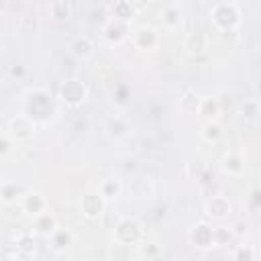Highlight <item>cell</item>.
<instances>
[{"label":"cell","instance_id":"cell-7","mask_svg":"<svg viewBox=\"0 0 261 261\" xmlns=\"http://www.w3.org/2000/svg\"><path fill=\"white\" fill-rule=\"evenodd\" d=\"M20 208H22V212L35 216V214L47 210V200L39 192H24L20 196Z\"/></svg>","mask_w":261,"mask_h":261},{"label":"cell","instance_id":"cell-17","mask_svg":"<svg viewBox=\"0 0 261 261\" xmlns=\"http://www.w3.org/2000/svg\"><path fill=\"white\" fill-rule=\"evenodd\" d=\"M106 130H108V135H110V137H114V139H122V137H126V135H128L130 124H128V120H126V118H122V116H114V118H110V120H108Z\"/></svg>","mask_w":261,"mask_h":261},{"label":"cell","instance_id":"cell-33","mask_svg":"<svg viewBox=\"0 0 261 261\" xmlns=\"http://www.w3.org/2000/svg\"><path fill=\"white\" fill-rule=\"evenodd\" d=\"M247 232V224L243 222V220H239L234 226H232V234H237V237H241V234H245Z\"/></svg>","mask_w":261,"mask_h":261},{"label":"cell","instance_id":"cell-2","mask_svg":"<svg viewBox=\"0 0 261 261\" xmlns=\"http://www.w3.org/2000/svg\"><path fill=\"white\" fill-rule=\"evenodd\" d=\"M212 22L222 31H230L241 22V10L232 2H220L212 10Z\"/></svg>","mask_w":261,"mask_h":261},{"label":"cell","instance_id":"cell-1","mask_svg":"<svg viewBox=\"0 0 261 261\" xmlns=\"http://www.w3.org/2000/svg\"><path fill=\"white\" fill-rule=\"evenodd\" d=\"M24 110H27V116L33 118L35 122L37 120H49L55 114V102L47 90L37 88L33 92H29L27 102H24Z\"/></svg>","mask_w":261,"mask_h":261},{"label":"cell","instance_id":"cell-11","mask_svg":"<svg viewBox=\"0 0 261 261\" xmlns=\"http://www.w3.org/2000/svg\"><path fill=\"white\" fill-rule=\"evenodd\" d=\"M49 243H51V249L55 253H63L65 249H69L73 245V234L65 228H55L51 234H49Z\"/></svg>","mask_w":261,"mask_h":261},{"label":"cell","instance_id":"cell-28","mask_svg":"<svg viewBox=\"0 0 261 261\" xmlns=\"http://www.w3.org/2000/svg\"><path fill=\"white\" fill-rule=\"evenodd\" d=\"M35 245H37V243H35V239H33L31 234H24V237L14 245V247H16L22 255H31V253L35 251Z\"/></svg>","mask_w":261,"mask_h":261},{"label":"cell","instance_id":"cell-27","mask_svg":"<svg viewBox=\"0 0 261 261\" xmlns=\"http://www.w3.org/2000/svg\"><path fill=\"white\" fill-rule=\"evenodd\" d=\"M218 137H220V126H218L216 122L208 120V122L204 124V128H202V139L208 141V143H212V141H216Z\"/></svg>","mask_w":261,"mask_h":261},{"label":"cell","instance_id":"cell-19","mask_svg":"<svg viewBox=\"0 0 261 261\" xmlns=\"http://www.w3.org/2000/svg\"><path fill=\"white\" fill-rule=\"evenodd\" d=\"M161 20H163V27L165 29H177L179 24H181V12H179V8H175V6H167L165 10H163V14H161Z\"/></svg>","mask_w":261,"mask_h":261},{"label":"cell","instance_id":"cell-5","mask_svg":"<svg viewBox=\"0 0 261 261\" xmlns=\"http://www.w3.org/2000/svg\"><path fill=\"white\" fill-rule=\"evenodd\" d=\"M8 130H10V137L14 141H29L35 137V120L29 118L27 114L14 116L8 124Z\"/></svg>","mask_w":261,"mask_h":261},{"label":"cell","instance_id":"cell-30","mask_svg":"<svg viewBox=\"0 0 261 261\" xmlns=\"http://www.w3.org/2000/svg\"><path fill=\"white\" fill-rule=\"evenodd\" d=\"M159 253H161L159 245H143L141 247V255H145V257H157Z\"/></svg>","mask_w":261,"mask_h":261},{"label":"cell","instance_id":"cell-18","mask_svg":"<svg viewBox=\"0 0 261 261\" xmlns=\"http://www.w3.org/2000/svg\"><path fill=\"white\" fill-rule=\"evenodd\" d=\"M22 194H24L22 186H18V184H14V181L4 184V186L0 188V200H2L4 204H12V202L20 200V196H22Z\"/></svg>","mask_w":261,"mask_h":261},{"label":"cell","instance_id":"cell-20","mask_svg":"<svg viewBox=\"0 0 261 261\" xmlns=\"http://www.w3.org/2000/svg\"><path fill=\"white\" fill-rule=\"evenodd\" d=\"M112 14H114V18L128 22V20L133 18L135 10H133V6H130L126 0H114V2H112Z\"/></svg>","mask_w":261,"mask_h":261},{"label":"cell","instance_id":"cell-16","mask_svg":"<svg viewBox=\"0 0 261 261\" xmlns=\"http://www.w3.org/2000/svg\"><path fill=\"white\" fill-rule=\"evenodd\" d=\"M120 192H122V186H120V181H118L116 177H106V179H102L100 186H98V194H100L106 202L118 198Z\"/></svg>","mask_w":261,"mask_h":261},{"label":"cell","instance_id":"cell-25","mask_svg":"<svg viewBox=\"0 0 261 261\" xmlns=\"http://www.w3.org/2000/svg\"><path fill=\"white\" fill-rule=\"evenodd\" d=\"M51 12H53V16H55L57 20H67L69 14H71V6H69L67 0H55V2L51 4Z\"/></svg>","mask_w":261,"mask_h":261},{"label":"cell","instance_id":"cell-9","mask_svg":"<svg viewBox=\"0 0 261 261\" xmlns=\"http://www.w3.org/2000/svg\"><path fill=\"white\" fill-rule=\"evenodd\" d=\"M184 49H186V53L192 55V57L204 53V51L208 49V39H206V35H204V33H198V31H196V33H190V35L186 37V41H184Z\"/></svg>","mask_w":261,"mask_h":261},{"label":"cell","instance_id":"cell-3","mask_svg":"<svg viewBox=\"0 0 261 261\" xmlns=\"http://www.w3.org/2000/svg\"><path fill=\"white\" fill-rule=\"evenodd\" d=\"M114 237L120 245H135L143 237V226L137 218H120L114 226Z\"/></svg>","mask_w":261,"mask_h":261},{"label":"cell","instance_id":"cell-4","mask_svg":"<svg viewBox=\"0 0 261 261\" xmlns=\"http://www.w3.org/2000/svg\"><path fill=\"white\" fill-rule=\"evenodd\" d=\"M88 96V88L82 80L77 77H67L63 84H61V90H59V98L69 104V106H80Z\"/></svg>","mask_w":261,"mask_h":261},{"label":"cell","instance_id":"cell-15","mask_svg":"<svg viewBox=\"0 0 261 261\" xmlns=\"http://www.w3.org/2000/svg\"><path fill=\"white\" fill-rule=\"evenodd\" d=\"M69 53H71L73 57H77V59H88V57H92V53H94V43H92V39H88V37H77V39L71 43Z\"/></svg>","mask_w":261,"mask_h":261},{"label":"cell","instance_id":"cell-23","mask_svg":"<svg viewBox=\"0 0 261 261\" xmlns=\"http://www.w3.org/2000/svg\"><path fill=\"white\" fill-rule=\"evenodd\" d=\"M222 167H224V171L230 173V175H239V173L245 171V163H243V159H241L239 155H234V153L228 155V157H224Z\"/></svg>","mask_w":261,"mask_h":261},{"label":"cell","instance_id":"cell-10","mask_svg":"<svg viewBox=\"0 0 261 261\" xmlns=\"http://www.w3.org/2000/svg\"><path fill=\"white\" fill-rule=\"evenodd\" d=\"M133 41H135V47L137 49L147 51V49H153L157 45V33L151 27H141V29L135 31Z\"/></svg>","mask_w":261,"mask_h":261},{"label":"cell","instance_id":"cell-35","mask_svg":"<svg viewBox=\"0 0 261 261\" xmlns=\"http://www.w3.org/2000/svg\"><path fill=\"white\" fill-rule=\"evenodd\" d=\"M10 73L16 75V77H22L24 75V67L22 65H14V67H10Z\"/></svg>","mask_w":261,"mask_h":261},{"label":"cell","instance_id":"cell-6","mask_svg":"<svg viewBox=\"0 0 261 261\" xmlns=\"http://www.w3.org/2000/svg\"><path fill=\"white\" fill-rule=\"evenodd\" d=\"M80 206H82V214L86 218L94 220V218H100L102 216V212L106 208V200L98 192H88L86 196H82Z\"/></svg>","mask_w":261,"mask_h":261},{"label":"cell","instance_id":"cell-29","mask_svg":"<svg viewBox=\"0 0 261 261\" xmlns=\"http://www.w3.org/2000/svg\"><path fill=\"white\" fill-rule=\"evenodd\" d=\"M232 257H234L237 261H253V259H255V251H253L251 247H239Z\"/></svg>","mask_w":261,"mask_h":261},{"label":"cell","instance_id":"cell-13","mask_svg":"<svg viewBox=\"0 0 261 261\" xmlns=\"http://www.w3.org/2000/svg\"><path fill=\"white\" fill-rule=\"evenodd\" d=\"M126 33H128V24H126L124 20H118V18L110 20V22L104 27V37H106L110 43H120V41L126 37Z\"/></svg>","mask_w":261,"mask_h":261},{"label":"cell","instance_id":"cell-8","mask_svg":"<svg viewBox=\"0 0 261 261\" xmlns=\"http://www.w3.org/2000/svg\"><path fill=\"white\" fill-rule=\"evenodd\" d=\"M55 228H57V218L49 210H43V212H39V214L33 216V230L35 232L49 237Z\"/></svg>","mask_w":261,"mask_h":261},{"label":"cell","instance_id":"cell-31","mask_svg":"<svg viewBox=\"0 0 261 261\" xmlns=\"http://www.w3.org/2000/svg\"><path fill=\"white\" fill-rule=\"evenodd\" d=\"M10 149H12V143L6 137H0V157L6 155V153H10Z\"/></svg>","mask_w":261,"mask_h":261},{"label":"cell","instance_id":"cell-32","mask_svg":"<svg viewBox=\"0 0 261 261\" xmlns=\"http://www.w3.org/2000/svg\"><path fill=\"white\" fill-rule=\"evenodd\" d=\"M126 2L133 6V10H135V12H139V10L147 8V4H149V0H126Z\"/></svg>","mask_w":261,"mask_h":261},{"label":"cell","instance_id":"cell-14","mask_svg":"<svg viewBox=\"0 0 261 261\" xmlns=\"http://www.w3.org/2000/svg\"><path fill=\"white\" fill-rule=\"evenodd\" d=\"M190 239H192V243H194L196 247H200V249H208V247L212 245V228H210L208 224L202 222V224L194 226Z\"/></svg>","mask_w":261,"mask_h":261},{"label":"cell","instance_id":"cell-24","mask_svg":"<svg viewBox=\"0 0 261 261\" xmlns=\"http://www.w3.org/2000/svg\"><path fill=\"white\" fill-rule=\"evenodd\" d=\"M198 112L204 114V116H208V118L216 116V114L220 112L218 100H216V98H202V100H200V108H198Z\"/></svg>","mask_w":261,"mask_h":261},{"label":"cell","instance_id":"cell-26","mask_svg":"<svg viewBox=\"0 0 261 261\" xmlns=\"http://www.w3.org/2000/svg\"><path fill=\"white\" fill-rule=\"evenodd\" d=\"M259 112H261V108H259V102L255 98L245 100L243 106H241V114L245 116V120H255L259 116Z\"/></svg>","mask_w":261,"mask_h":261},{"label":"cell","instance_id":"cell-21","mask_svg":"<svg viewBox=\"0 0 261 261\" xmlns=\"http://www.w3.org/2000/svg\"><path fill=\"white\" fill-rule=\"evenodd\" d=\"M200 100H202V98H200L196 92H186V94L179 98V108H181L184 112H198Z\"/></svg>","mask_w":261,"mask_h":261},{"label":"cell","instance_id":"cell-34","mask_svg":"<svg viewBox=\"0 0 261 261\" xmlns=\"http://www.w3.org/2000/svg\"><path fill=\"white\" fill-rule=\"evenodd\" d=\"M116 102H120V104H124L126 102V86H120L118 90H116V98H114Z\"/></svg>","mask_w":261,"mask_h":261},{"label":"cell","instance_id":"cell-22","mask_svg":"<svg viewBox=\"0 0 261 261\" xmlns=\"http://www.w3.org/2000/svg\"><path fill=\"white\" fill-rule=\"evenodd\" d=\"M232 237H234L232 230L226 228V226H216V228H212V245L226 247V245H230Z\"/></svg>","mask_w":261,"mask_h":261},{"label":"cell","instance_id":"cell-12","mask_svg":"<svg viewBox=\"0 0 261 261\" xmlns=\"http://www.w3.org/2000/svg\"><path fill=\"white\" fill-rule=\"evenodd\" d=\"M230 202L224 198V196H214L208 204H206V212H208V216H212V218H226L228 214H230Z\"/></svg>","mask_w":261,"mask_h":261}]
</instances>
